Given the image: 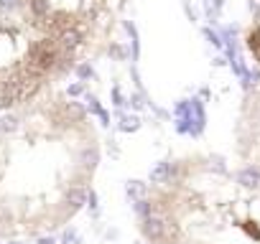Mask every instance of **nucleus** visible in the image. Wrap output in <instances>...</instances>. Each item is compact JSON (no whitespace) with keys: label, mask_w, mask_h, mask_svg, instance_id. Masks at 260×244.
Returning <instances> with one entry per match:
<instances>
[{"label":"nucleus","mask_w":260,"mask_h":244,"mask_svg":"<svg viewBox=\"0 0 260 244\" xmlns=\"http://www.w3.org/2000/svg\"><path fill=\"white\" fill-rule=\"evenodd\" d=\"M90 112L49 92L0 120V239L54 234L82 211L100 168Z\"/></svg>","instance_id":"f257e3e1"},{"label":"nucleus","mask_w":260,"mask_h":244,"mask_svg":"<svg viewBox=\"0 0 260 244\" xmlns=\"http://www.w3.org/2000/svg\"><path fill=\"white\" fill-rule=\"evenodd\" d=\"M143 232L153 244H260V178L181 158L150 183Z\"/></svg>","instance_id":"f03ea898"},{"label":"nucleus","mask_w":260,"mask_h":244,"mask_svg":"<svg viewBox=\"0 0 260 244\" xmlns=\"http://www.w3.org/2000/svg\"><path fill=\"white\" fill-rule=\"evenodd\" d=\"M77 56L74 43L36 18L23 0H0V112L54 92Z\"/></svg>","instance_id":"7ed1b4c3"},{"label":"nucleus","mask_w":260,"mask_h":244,"mask_svg":"<svg viewBox=\"0 0 260 244\" xmlns=\"http://www.w3.org/2000/svg\"><path fill=\"white\" fill-rule=\"evenodd\" d=\"M123 0H23V5L46 26L69 38L82 51L107 31Z\"/></svg>","instance_id":"20e7f679"},{"label":"nucleus","mask_w":260,"mask_h":244,"mask_svg":"<svg viewBox=\"0 0 260 244\" xmlns=\"http://www.w3.org/2000/svg\"><path fill=\"white\" fill-rule=\"evenodd\" d=\"M237 150L240 158L260 173V86L243 104L237 122Z\"/></svg>","instance_id":"39448f33"}]
</instances>
